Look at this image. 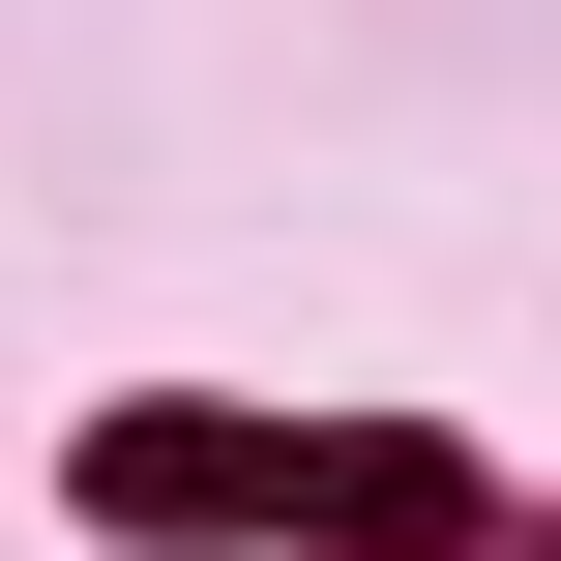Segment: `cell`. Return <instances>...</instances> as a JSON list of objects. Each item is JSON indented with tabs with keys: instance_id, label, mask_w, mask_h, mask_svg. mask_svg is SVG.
I'll list each match as a JSON object with an SVG mask.
<instances>
[{
	"instance_id": "1",
	"label": "cell",
	"mask_w": 561,
	"mask_h": 561,
	"mask_svg": "<svg viewBox=\"0 0 561 561\" xmlns=\"http://www.w3.org/2000/svg\"><path fill=\"white\" fill-rule=\"evenodd\" d=\"M89 503H118V533H237V503H296V444H237V414H118Z\"/></svg>"
}]
</instances>
